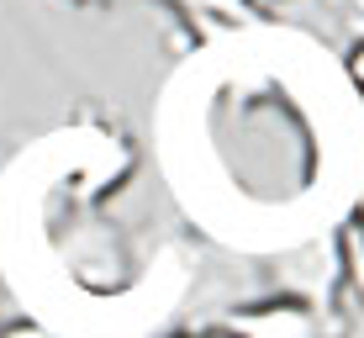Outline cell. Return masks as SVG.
Listing matches in <instances>:
<instances>
[{"instance_id": "cell-5", "label": "cell", "mask_w": 364, "mask_h": 338, "mask_svg": "<svg viewBox=\"0 0 364 338\" xmlns=\"http://www.w3.org/2000/svg\"><path fill=\"white\" fill-rule=\"evenodd\" d=\"M180 338H232V333L217 322V328H196V333H180Z\"/></svg>"}, {"instance_id": "cell-3", "label": "cell", "mask_w": 364, "mask_h": 338, "mask_svg": "<svg viewBox=\"0 0 364 338\" xmlns=\"http://www.w3.org/2000/svg\"><path fill=\"white\" fill-rule=\"evenodd\" d=\"M348 80H354L359 90H364V43H354V48H348Z\"/></svg>"}, {"instance_id": "cell-2", "label": "cell", "mask_w": 364, "mask_h": 338, "mask_svg": "<svg viewBox=\"0 0 364 338\" xmlns=\"http://www.w3.org/2000/svg\"><path fill=\"white\" fill-rule=\"evenodd\" d=\"M180 6L211 11V16H228V21H243V16H254V6H248V0H180Z\"/></svg>"}, {"instance_id": "cell-7", "label": "cell", "mask_w": 364, "mask_h": 338, "mask_svg": "<svg viewBox=\"0 0 364 338\" xmlns=\"http://www.w3.org/2000/svg\"><path fill=\"white\" fill-rule=\"evenodd\" d=\"M85 6H106V0H85Z\"/></svg>"}, {"instance_id": "cell-6", "label": "cell", "mask_w": 364, "mask_h": 338, "mask_svg": "<svg viewBox=\"0 0 364 338\" xmlns=\"http://www.w3.org/2000/svg\"><path fill=\"white\" fill-rule=\"evenodd\" d=\"M348 265L359 270V285H364V254H354V259H348ZM359 296H364V291H359Z\"/></svg>"}, {"instance_id": "cell-1", "label": "cell", "mask_w": 364, "mask_h": 338, "mask_svg": "<svg viewBox=\"0 0 364 338\" xmlns=\"http://www.w3.org/2000/svg\"><path fill=\"white\" fill-rule=\"evenodd\" d=\"M222 328L232 338H328L322 312L311 302H301V296H285V291L232 307L228 317H222Z\"/></svg>"}, {"instance_id": "cell-4", "label": "cell", "mask_w": 364, "mask_h": 338, "mask_svg": "<svg viewBox=\"0 0 364 338\" xmlns=\"http://www.w3.org/2000/svg\"><path fill=\"white\" fill-rule=\"evenodd\" d=\"M0 338H48V333H43V328H32V322H16V328H6Z\"/></svg>"}]
</instances>
